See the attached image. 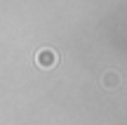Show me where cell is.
<instances>
[{
    "label": "cell",
    "mask_w": 127,
    "mask_h": 125,
    "mask_svg": "<svg viewBox=\"0 0 127 125\" xmlns=\"http://www.w3.org/2000/svg\"><path fill=\"white\" fill-rule=\"evenodd\" d=\"M38 64H40V66H54L57 64L54 50H40V52H38Z\"/></svg>",
    "instance_id": "1"
}]
</instances>
